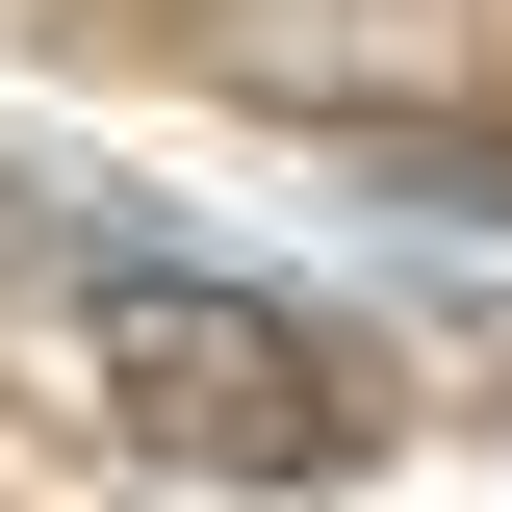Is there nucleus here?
Instances as JSON below:
<instances>
[{"label": "nucleus", "instance_id": "f257e3e1", "mask_svg": "<svg viewBox=\"0 0 512 512\" xmlns=\"http://www.w3.org/2000/svg\"><path fill=\"white\" fill-rule=\"evenodd\" d=\"M103 410L180 487H359L384 461L359 333H308L282 282H205V256H103Z\"/></svg>", "mask_w": 512, "mask_h": 512}]
</instances>
